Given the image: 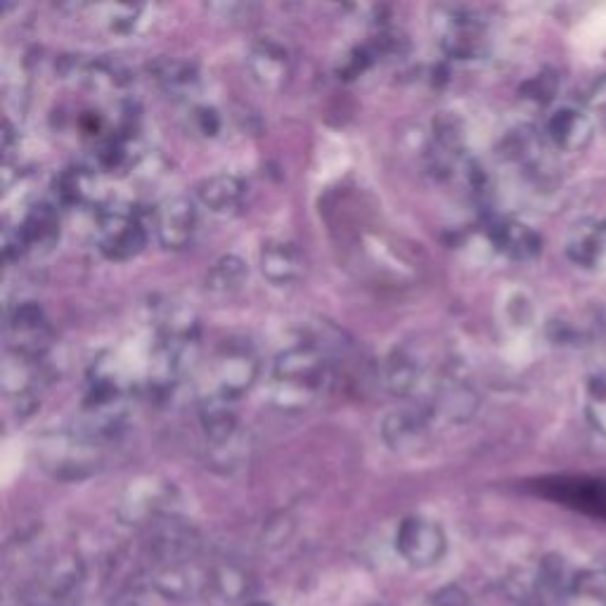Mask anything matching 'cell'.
<instances>
[{"instance_id": "6da1fadb", "label": "cell", "mask_w": 606, "mask_h": 606, "mask_svg": "<svg viewBox=\"0 0 606 606\" xmlns=\"http://www.w3.org/2000/svg\"><path fill=\"white\" fill-rule=\"evenodd\" d=\"M327 363L315 346L296 344L277 353L270 372V401L280 410L301 412L318 401Z\"/></svg>"}, {"instance_id": "7a4b0ae2", "label": "cell", "mask_w": 606, "mask_h": 606, "mask_svg": "<svg viewBox=\"0 0 606 606\" xmlns=\"http://www.w3.org/2000/svg\"><path fill=\"white\" fill-rule=\"evenodd\" d=\"M147 225L128 204H107L98 214V244L109 261H131L147 247Z\"/></svg>"}, {"instance_id": "3957f363", "label": "cell", "mask_w": 606, "mask_h": 606, "mask_svg": "<svg viewBox=\"0 0 606 606\" xmlns=\"http://www.w3.org/2000/svg\"><path fill=\"white\" fill-rule=\"evenodd\" d=\"M261 375V363L259 356L254 353V348L249 344H235L228 341L221 351H218L214 370V384H211V396L223 398V401H240L244 393L254 389V384L259 382Z\"/></svg>"}, {"instance_id": "277c9868", "label": "cell", "mask_w": 606, "mask_h": 606, "mask_svg": "<svg viewBox=\"0 0 606 606\" xmlns=\"http://www.w3.org/2000/svg\"><path fill=\"white\" fill-rule=\"evenodd\" d=\"M154 232L164 249L183 251L195 242L199 230V211L190 197H169L154 209Z\"/></svg>"}, {"instance_id": "5b68a950", "label": "cell", "mask_w": 606, "mask_h": 606, "mask_svg": "<svg viewBox=\"0 0 606 606\" xmlns=\"http://www.w3.org/2000/svg\"><path fill=\"white\" fill-rule=\"evenodd\" d=\"M247 72L256 86L280 90L292 76L289 50L275 38H259L247 53Z\"/></svg>"}, {"instance_id": "8992f818", "label": "cell", "mask_w": 606, "mask_h": 606, "mask_svg": "<svg viewBox=\"0 0 606 606\" xmlns=\"http://www.w3.org/2000/svg\"><path fill=\"white\" fill-rule=\"evenodd\" d=\"M247 183L232 173H218L202 180L197 185V202L204 206L209 214L218 218H232L244 209L247 202Z\"/></svg>"}, {"instance_id": "52a82bcc", "label": "cell", "mask_w": 606, "mask_h": 606, "mask_svg": "<svg viewBox=\"0 0 606 606\" xmlns=\"http://www.w3.org/2000/svg\"><path fill=\"white\" fill-rule=\"evenodd\" d=\"M384 384L393 396L415 398L427 384V367L412 348H393L384 365Z\"/></svg>"}, {"instance_id": "ba28073f", "label": "cell", "mask_w": 606, "mask_h": 606, "mask_svg": "<svg viewBox=\"0 0 606 606\" xmlns=\"http://www.w3.org/2000/svg\"><path fill=\"white\" fill-rule=\"evenodd\" d=\"M547 495L573 509L606 519V481L604 479H554L547 486Z\"/></svg>"}, {"instance_id": "9c48e42d", "label": "cell", "mask_w": 606, "mask_h": 606, "mask_svg": "<svg viewBox=\"0 0 606 606\" xmlns=\"http://www.w3.org/2000/svg\"><path fill=\"white\" fill-rule=\"evenodd\" d=\"M259 270L270 285L289 287L303 275V256L292 242L268 240L259 249Z\"/></svg>"}, {"instance_id": "30bf717a", "label": "cell", "mask_w": 606, "mask_h": 606, "mask_svg": "<svg viewBox=\"0 0 606 606\" xmlns=\"http://www.w3.org/2000/svg\"><path fill=\"white\" fill-rule=\"evenodd\" d=\"M434 34L443 53L450 57L472 55L476 45L474 19L464 15L460 8H438L434 15Z\"/></svg>"}, {"instance_id": "8fae6325", "label": "cell", "mask_w": 606, "mask_h": 606, "mask_svg": "<svg viewBox=\"0 0 606 606\" xmlns=\"http://www.w3.org/2000/svg\"><path fill=\"white\" fill-rule=\"evenodd\" d=\"M382 438L396 453H412L427 446L429 424L422 412L415 410H396L389 412L382 422Z\"/></svg>"}, {"instance_id": "7c38bea8", "label": "cell", "mask_w": 606, "mask_h": 606, "mask_svg": "<svg viewBox=\"0 0 606 606\" xmlns=\"http://www.w3.org/2000/svg\"><path fill=\"white\" fill-rule=\"evenodd\" d=\"M152 79L169 98H190L199 90L202 76L195 62L176 60V57H161L150 67Z\"/></svg>"}, {"instance_id": "4fadbf2b", "label": "cell", "mask_w": 606, "mask_h": 606, "mask_svg": "<svg viewBox=\"0 0 606 606\" xmlns=\"http://www.w3.org/2000/svg\"><path fill=\"white\" fill-rule=\"evenodd\" d=\"M199 427H202L204 436L209 438V443L228 446V443L235 441L237 429H240L235 403L206 393L202 405H199Z\"/></svg>"}, {"instance_id": "5bb4252c", "label": "cell", "mask_w": 606, "mask_h": 606, "mask_svg": "<svg viewBox=\"0 0 606 606\" xmlns=\"http://www.w3.org/2000/svg\"><path fill=\"white\" fill-rule=\"evenodd\" d=\"M398 543L412 562H431L443 550V533L429 521L408 519L398 535Z\"/></svg>"}, {"instance_id": "9a60e30c", "label": "cell", "mask_w": 606, "mask_h": 606, "mask_svg": "<svg viewBox=\"0 0 606 606\" xmlns=\"http://www.w3.org/2000/svg\"><path fill=\"white\" fill-rule=\"evenodd\" d=\"M19 225H22L29 249H50L60 240V214H57V204H36Z\"/></svg>"}, {"instance_id": "2e32d148", "label": "cell", "mask_w": 606, "mask_h": 606, "mask_svg": "<svg viewBox=\"0 0 606 606\" xmlns=\"http://www.w3.org/2000/svg\"><path fill=\"white\" fill-rule=\"evenodd\" d=\"M249 282L247 261L235 254H225L206 273V289L216 296H230Z\"/></svg>"}, {"instance_id": "e0dca14e", "label": "cell", "mask_w": 606, "mask_h": 606, "mask_svg": "<svg viewBox=\"0 0 606 606\" xmlns=\"http://www.w3.org/2000/svg\"><path fill=\"white\" fill-rule=\"evenodd\" d=\"M93 195V173L90 169H64L55 178V197L60 206H81Z\"/></svg>"}, {"instance_id": "ac0fdd59", "label": "cell", "mask_w": 606, "mask_h": 606, "mask_svg": "<svg viewBox=\"0 0 606 606\" xmlns=\"http://www.w3.org/2000/svg\"><path fill=\"white\" fill-rule=\"evenodd\" d=\"M145 8H138V5H107L105 8V17L102 22L107 24V29L112 34H121V36H133L138 34L140 27L145 24Z\"/></svg>"}, {"instance_id": "d6986e66", "label": "cell", "mask_w": 606, "mask_h": 606, "mask_svg": "<svg viewBox=\"0 0 606 606\" xmlns=\"http://www.w3.org/2000/svg\"><path fill=\"white\" fill-rule=\"evenodd\" d=\"M190 128L195 131L199 138H216L223 128L221 114L209 105H197L190 112Z\"/></svg>"}, {"instance_id": "ffe728a7", "label": "cell", "mask_w": 606, "mask_h": 606, "mask_svg": "<svg viewBox=\"0 0 606 606\" xmlns=\"http://www.w3.org/2000/svg\"><path fill=\"white\" fill-rule=\"evenodd\" d=\"M29 251V242L27 237H24L22 225H8V228L3 230V256L5 261H19L24 254Z\"/></svg>"}, {"instance_id": "44dd1931", "label": "cell", "mask_w": 606, "mask_h": 606, "mask_svg": "<svg viewBox=\"0 0 606 606\" xmlns=\"http://www.w3.org/2000/svg\"><path fill=\"white\" fill-rule=\"evenodd\" d=\"M372 57H375V50L353 48L351 53H348L344 60H341V67H339L341 76H346V79H356V76L367 72V67L372 64Z\"/></svg>"}]
</instances>
